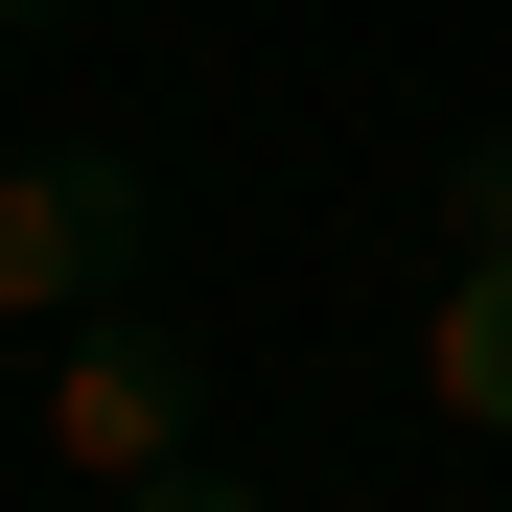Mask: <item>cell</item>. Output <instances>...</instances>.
<instances>
[{
	"instance_id": "cell-1",
	"label": "cell",
	"mask_w": 512,
	"mask_h": 512,
	"mask_svg": "<svg viewBox=\"0 0 512 512\" xmlns=\"http://www.w3.org/2000/svg\"><path fill=\"white\" fill-rule=\"evenodd\" d=\"M24 443L70 466V489H163V466H187L210 443V350H187V326H163V303H94V326H47V396H24Z\"/></svg>"
},
{
	"instance_id": "cell-2",
	"label": "cell",
	"mask_w": 512,
	"mask_h": 512,
	"mask_svg": "<svg viewBox=\"0 0 512 512\" xmlns=\"http://www.w3.org/2000/svg\"><path fill=\"white\" fill-rule=\"evenodd\" d=\"M140 256H163L140 140H24L0 163V326H94V303H140Z\"/></svg>"
},
{
	"instance_id": "cell-3",
	"label": "cell",
	"mask_w": 512,
	"mask_h": 512,
	"mask_svg": "<svg viewBox=\"0 0 512 512\" xmlns=\"http://www.w3.org/2000/svg\"><path fill=\"white\" fill-rule=\"evenodd\" d=\"M419 419H443V443H512V256H443V303H419Z\"/></svg>"
},
{
	"instance_id": "cell-4",
	"label": "cell",
	"mask_w": 512,
	"mask_h": 512,
	"mask_svg": "<svg viewBox=\"0 0 512 512\" xmlns=\"http://www.w3.org/2000/svg\"><path fill=\"white\" fill-rule=\"evenodd\" d=\"M443 256H512V140H466V163H443Z\"/></svg>"
},
{
	"instance_id": "cell-5",
	"label": "cell",
	"mask_w": 512,
	"mask_h": 512,
	"mask_svg": "<svg viewBox=\"0 0 512 512\" xmlns=\"http://www.w3.org/2000/svg\"><path fill=\"white\" fill-rule=\"evenodd\" d=\"M117 512H280V489H233V466H163V489H117Z\"/></svg>"
},
{
	"instance_id": "cell-6",
	"label": "cell",
	"mask_w": 512,
	"mask_h": 512,
	"mask_svg": "<svg viewBox=\"0 0 512 512\" xmlns=\"http://www.w3.org/2000/svg\"><path fill=\"white\" fill-rule=\"evenodd\" d=\"M0 24H94V0H0Z\"/></svg>"
}]
</instances>
